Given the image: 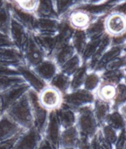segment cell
<instances>
[{
    "label": "cell",
    "mask_w": 126,
    "mask_h": 149,
    "mask_svg": "<svg viewBox=\"0 0 126 149\" xmlns=\"http://www.w3.org/2000/svg\"><path fill=\"white\" fill-rule=\"evenodd\" d=\"M5 113L22 129H28L33 127V117L28 92Z\"/></svg>",
    "instance_id": "obj_1"
},
{
    "label": "cell",
    "mask_w": 126,
    "mask_h": 149,
    "mask_svg": "<svg viewBox=\"0 0 126 149\" xmlns=\"http://www.w3.org/2000/svg\"><path fill=\"white\" fill-rule=\"evenodd\" d=\"M77 121L75 126L78 130L80 136L93 138L99 131L96 118L93 111V105H88L79 109L76 111Z\"/></svg>",
    "instance_id": "obj_2"
},
{
    "label": "cell",
    "mask_w": 126,
    "mask_h": 149,
    "mask_svg": "<svg viewBox=\"0 0 126 149\" xmlns=\"http://www.w3.org/2000/svg\"><path fill=\"white\" fill-rule=\"evenodd\" d=\"M97 17L99 16H94L84 8L74 7L61 18L66 19L73 30H86Z\"/></svg>",
    "instance_id": "obj_3"
},
{
    "label": "cell",
    "mask_w": 126,
    "mask_h": 149,
    "mask_svg": "<svg viewBox=\"0 0 126 149\" xmlns=\"http://www.w3.org/2000/svg\"><path fill=\"white\" fill-rule=\"evenodd\" d=\"M95 100L94 92H88L84 88L70 91L63 95V104L77 111L79 109L88 105H93Z\"/></svg>",
    "instance_id": "obj_4"
},
{
    "label": "cell",
    "mask_w": 126,
    "mask_h": 149,
    "mask_svg": "<svg viewBox=\"0 0 126 149\" xmlns=\"http://www.w3.org/2000/svg\"><path fill=\"white\" fill-rule=\"evenodd\" d=\"M33 117V127L43 136L49 112L45 109L38 101V94L32 89L28 92Z\"/></svg>",
    "instance_id": "obj_5"
},
{
    "label": "cell",
    "mask_w": 126,
    "mask_h": 149,
    "mask_svg": "<svg viewBox=\"0 0 126 149\" xmlns=\"http://www.w3.org/2000/svg\"><path fill=\"white\" fill-rule=\"evenodd\" d=\"M38 101L49 112L56 111L63 104V95L50 85H47L38 93Z\"/></svg>",
    "instance_id": "obj_6"
},
{
    "label": "cell",
    "mask_w": 126,
    "mask_h": 149,
    "mask_svg": "<svg viewBox=\"0 0 126 149\" xmlns=\"http://www.w3.org/2000/svg\"><path fill=\"white\" fill-rule=\"evenodd\" d=\"M106 33L111 38H118L126 33V16L118 12L110 11L104 20Z\"/></svg>",
    "instance_id": "obj_7"
},
{
    "label": "cell",
    "mask_w": 126,
    "mask_h": 149,
    "mask_svg": "<svg viewBox=\"0 0 126 149\" xmlns=\"http://www.w3.org/2000/svg\"><path fill=\"white\" fill-rule=\"evenodd\" d=\"M30 89V86L24 82L16 84L0 92V103L3 112L5 113L12 105L26 95Z\"/></svg>",
    "instance_id": "obj_8"
},
{
    "label": "cell",
    "mask_w": 126,
    "mask_h": 149,
    "mask_svg": "<svg viewBox=\"0 0 126 149\" xmlns=\"http://www.w3.org/2000/svg\"><path fill=\"white\" fill-rule=\"evenodd\" d=\"M63 129L57 116L56 111H50L46 124L43 137L55 149H60V139Z\"/></svg>",
    "instance_id": "obj_9"
},
{
    "label": "cell",
    "mask_w": 126,
    "mask_h": 149,
    "mask_svg": "<svg viewBox=\"0 0 126 149\" xmlns=\"http://www.w3.org/2000/svg\"><path fill=\"white\" fill-rule=\"evenodd\" d=\"M32 33H31L28 29L22 25L18 21L13 18L11 19L9 36L14 47L19 49L22 53L30 40Z\"/></svg>",
    "instance_id": "obj_10"
},
{
    "label": "cell",
    "mask_w": 126,
    "mask_h": 149,
    "mask_svg": "<svg viewBox=\"0 0 126 149\" xmlns=\"http://www.w3.org/2000/svg\"><path fill=\"white\" fill-rule=\"evenodd\" d=\"M22 56L24 64L32 68L38 65V63H41L44 58H47L44 51L41 49L33 38V33L22 52Z\"/></svg>",
    "instance_id": "obj_11"
},
{
    "label": "cell",
    "mask_w": 126,
    "mask_h": 149,
    "mask_svg": "<svg viewBox=\"0 0 126 149\" xmlns=\"http://www.w3.org/2000/svg\"><path fill=\"white\" fill-rule=\"evenodd\" d=\"M43 136L34 128L24 129L21 132L13 149H37Z\"/></svg>",
    "instance_id": "obj_12"
},
{
    "label": "cell",
    "mask_w": 126,
    "mask_h": 149,
    "mask_svg": "<svg viewBox=\"0 0 126 149\" xmlns=\"http://www.w3.org/2000/svg\"><path fill=\"white\" fill-rule=\"evenodd\" d=\"M18 70H19V75L30 86V89L36 92L37 94L42 90L47 85H48L38 76L35 70L32 67L25 65L24 63L19 64Z\"/></svg>",
    "instance_id": "obj_13"
},
{
    "label": "cell",
    "mask_w": 126,
    "mask_h": 149,
    "mask_svg": "<svg viewBox=\"0 0 126 149\" xmlns=\"http://www.w3.org/2000/svg\"><path fill=\"white\" fill-rule=\"evenodd\" d=\"M23 130L5 113L0 117V143L15 137Z\"/></svg>",
    "instance_id": "obj_14"
},
{
    "label": "cell",
    "mask_w": 126,
    "mask_h": 149,
    "mask_svg": "<svg viewBox=\"0 0 126 149\" xmlns=\"http://www.w3.org/2000/svg\"><path fill=\"white\" fill-rule=\"evenodd\" d=\"M38 76L47 84L59 72V68L54 60L51 58H46L38 65L33 67Z\"/></svg>",
    "instance_id": "obj_15"
},
{
    "label": "cell",
    "mask_w": 126,
    "mask_h": 149,
    "mask_svg": "<svg viewBox=\"0 0 126 149\" xmlns=\"http://www.w3.org/2000/svg\"><path fill=\"white\" fill-rule=\"evenodd\" d=\"M60 23V19L38 17L37 16L33 33L55 36L58 32Z\"/></svg>",
    "instance_id": "obj_16"
},
{
    "label": "cell",
    "mask_w": 126,
    "mask_h": 149,
    "mask_svg": "<svg viewBox=\"0 0 126 149\" xmlns=\"http://www.w3.org/2000/svg\"><path fill=\"white\" fill-rule=\"evenodd\" d=\"M8 6L10 8L11 16L19 23L24 25L27 29H28L31 33H34L35 29L36 22L37 19V16L34 13L26 12L20 8H17L12 4L8 3Z\"/></svg>",
    "instance_id": "obj_17"
},
{
    "label": "cell",
    "mask_w": 126,
    "mask_h": 149,
    "mask_svg": "<svg viewBox=\"0 0 126 149\" xmlns=\"http://www.w3.org/2000/svg\"><path fill=\"white\" fill-rule=\"evenodd\" d=\"M124 53V45H112L106 51L102 57L96 63L93 71L100 73L104 70L105 67L110 61Z\"/></svg>",
    "instance_id": "obj_18"
},
{
    "label": "cell",
    "mask_w": 126,
    "mask_h": 149,
    "mask_svg": "<svg viewBox=\"0 0 126 149\" xmlns=\"http://www.w3.org/2000/svg\"><path fill=\"white\" fill-rule=\"evenodd\" d=\"M79 140L80 134L75 125L63 129L60 139V148L77 149Z\"/></svg>",
    "instance_id": "obj_19"
},
{
    "label": "cell",
    "mask_w": 126,
    "mask_h": 149,
    "mask_svg": "<svg viewBox=\"0 0 126 149\" xmlns=\"http://www.w3.org/2000/svg\"><path fill=\"white\" fill-rule=\"evenodd\" d=\"M33 38L44 51L47 58H52L56 48V35H41L33 33Z\"/></svg>",
    "instance_id": "obj_20"
},
{
    "label": "cell",
    "mask_w": 126,
    "mask_h": 149,
    "mask_svg": "<svg viewBox=\"0 0 126 149\" xmlns=\"http://www.w3.org/2000/svg\"><path fill=\"white\" fill-rule=\"evenodd\" d=\"M56 114L62 129H67L74 126L77 121V113L72 109L62 104L60 108L56 110Z\"/></svg>",
    "instance_id": "obj_21"
},
{
    "label": "cell",
    "mask_w": 126,
    "mask_h": 149,
    "mask_svg": "<svg viewBox=\"0 0 126 149\" xmlns=\"http://www.w3.org/2000/svg\"><path fill=\"white\" fill-rule=\"evenodd\" d=\"M111 106V103H107L95 97V100L93 103V111L100 129L105 125L108 114L112 110Z\"/></svg>",
    "instance_id": "obj_22"
},
{
    "label": "cell",
    "mask_w": 126,
    "mask_h": 149,
    "mask_svg": "<svg viewBox=\"0 0 126 149\" xmlns=\"http://www.w3.org/2000/svg\"><path fill=\"white\" fill-rule=\"evenodd\" d=\"M111 41L112 38L107 33H105L102 37V39L101 41L99 47H98L97 49L96 50L94 56H92L89 61L87 63L88 65V71H93L94 68H95L96 63H97L98 61L100 60L102 56L104 54L106 51L111 46Z\"/></svg>",
    "instance_id": "obj_23"
},
{
    "label": "cell",
    "mask_w": 126,
    "mask_h": 149,
    "mask_svg": "<svg viewBox=\"0 0 126 149\" xmlns=\"http://www.w3.org/2000/svg\"><path fill=\"white\" fill-rule=\"evenodd\" d=\"M116 93V86L109 83L101 81L100 86L95 91V97L107 103L113 102Z\"/></svg>",
    "instance_id": "obj_24"
},
{
    "label": "cell",
    "mask_w": 126,
    "mask_h": 149,
    "mask_svg": "<svg viewBox=\"0 0 126 149\" xmlns=\"http://www.w3.org/2000/svg\"><path fill=\"white\" fill-rule=\"evenodd\" d=\"M36 15L38 17L59 19L55 9L54 0H38Z\"/></svg>",
    "instance_id": "obj_25"
},
{
    "label": "cell",
    "mask_w": 126,
    "mask_h": 149,
    "mask_svg": "<svg viewBox=\"0 0 126 149\" xmlns=\"http://www.w3.org/2000/svg\"><path fill=\"white\" fill-rule=\"evenodd\" d=\"M0 61L21 64L24 63L22 53L16 47L0 48Z\"/></svg>",
    "instance_id": "obj_26"
},
{
    "label": "cell",
    "mask_w": 126,
    "mask_h": 149,
    "mask_svg": "<svg viewBox=\"0 0 126 149\" xmlns=\"http://www.w3.org/2000/svg\"><path fill=\"white\" fill-rule=\"evenodd\" d=\"M106 15L101 16L97 18L93 22L91 23L88 28L85 30L86 34L88 40L98 38L106 33L104 20Z\"/></svg>",
    "instance_id": "obj_27"
},
{
    "label": "cell",
    "mask_w": 126,
    "mask_h": 149,
    "mask_svg": "<svg viewBox=\"0 0 126 149\" xmlns=\"http://www.w3.org/2000/svg\"><path fill=\"white\" fill-rule=\"evenodd\" d=\"M70 84L71 78L59 71L49 82V85L53 86L64 95L70 91Z\"/></svg>",
    "instance_id": "obj_28"
},
{
    "label": "cell",
    "mask_w": 126,
    "mask_h": 149,
    "mask_svg": "<svg viewBox=\"0 0 126 149\" xmlns=\"http://www.w3.org/2000/svg\"><path fill=\"white\" fill-rule=\"evenodd\" d=\"M75 54L76 52L74 47L71 44H70V45H66V46L55 51L51 58L53 59L58 68H60L62 65H63L67 61L70 60Z\"/></svg>",
    "instance_id": "obj_29"
},
{
    "label": "cell",
    "mask_w": 126,
    "mask_h": 149,
    "mask_svg": "<svg viewBox=\"0 0 126 149\" xmlns=\"http://www.w3.org/2000/svg\"><path fill=\"white\" fill-rule=\"evenodd\" d=\"M105 124L111 126L118 132L126 128L124 116L120 110H111L108 114Z\"/></svg>",
    "instance_id": "obj_30"
},
{
    "label": "cell",
    "mask_w": 126,
    "mask_h": 149,
    "mask_svg": "<svg viewBox=\"0 0 126 149\" xmlns=\"http://www.w3.org/2000/svg\"><path fill=\"white\" fill-rule=\"evenodd\" d=\"M125 73L126 72L125 69H121V70H104L100 73V74L101 81L109 83L117 86V84L123 82Z\"/></svg>",
    "instance_id": "obj_31"
},
{
    "label": "cell",
    "mask_w": 126,
    "mask_h": 149,
    "mask_svg": "<svg viewBox=\"0 0 126 149\" xmlns=\"http://www.w3.org/2000/svg\"><path fill=\"white\" fill-rule=\"evenodd\" d=\"M88 68L87 63H83L72 76L71 77V84H70V91L83 88L84 81L88 72Z\"/></svg>",
    "instance_id": "obj_32"
},
{
    "label": "cell",
    "mask_w": 126,
    "mask_h": 149,
    "mask_svg": "<svg viewBox=\"0 0 126 149\" xmlns=\"http://www.w3.org/2000/svg\"><path fill=\"white\" fill-rule=\"evenodd\" d=\"M88 41L85 30H74L71 40V45L74 47L76 53L80 56L82 55Z\"/></svg>",
    "instance_id": "obj_33"
},
{
    "label": "cell",
    "mask_w": 126,
    "mask_h": 149,
    "mask_svg": "<svg viewBox=\"0 0 126 149\" xmlns=\"http://www.w3.org/2000/svg\"><path fill=\"white\" fill-rule=\"evenodd\" d=\"M83 61L81 57L76 53L72 58L59 68V71L71 78L75 72L82 66Z\"/></svg>",
    "instance_id": "obj_34"
},
{
    "label": "cell",
    "mask_w": 126,
    "mask_h": 149,
    "mask_svg": "<svg viewBox=\"0 0 126 149\" xmlns=\"http://www.w3.org/2000/svg\"><path fill=\"white\" fill-rule=\"evenodd\" d=\"M102 37H103V36L98 37V38L88 40L86 45L85 49H84V52L81 56L83 63H87L89 61L90 59L92 58V56H94L96 50L97 49L101 41H102Z\"/></svg>",
    "instance_id": "obj_35"
},
{
    "label": "cell",
    "mask_w": 126,
    "mask_h": 149,
    "mask_svg": "<svg viewBox=\"0 0 126 149\" xmlns=\"http://www.w3.org/2000/svg\"><path fill=\"white\" fill-rule=\"evenodd\" d=\"M126 104V86L124 82H121L116 86V93L113 102L112 110H120L122 106Z\"/></svg>",
    "instance_id": "obj_36"
},
{
    "label": "cell",
    "mask_w": 126,
    "mask_h": 149,
    "mask_svg": "<svg viewBox=\"0 0 126 149\" xmlns=\"http://www.w3.org/2000/svg\"><path fill=\"white\" fill-rule=\"evenodd\" d=\"M100 83L101 78L100 73L95 71H89L86 74L83 88L88 92L95 93Z\"/></svg>",
    "instance_id": "obj_37"
},
{
    "label": "cell",
    "mask_w": 126,
    "mask_h": 149,
    "mask_svg": "<svg viewBox=\"0 0 126 149\" xmlns=\"http://www.w3.org/2000/svg\"><path fill=\"white\" fill-rule=\"evenodd\" d=\"M11 19H12V16L10 11L9 6L7 2L0 9V31L9 35Z\"/></svg>",
    "instance_id": "obj_38"
},
{
    "label": "cell",
    "mask_w": 126,
    "mask_h": 149,
    "mask_svg": "<svg viewBox=\"0 0 126 149\" xmlns=\"http://www.w3.org/2000/svg\"><path fill=\"white\" fill-rule=\"evenodd\" d=\"M54 2L56 12L60 19L74 8L77 0H54Z\"/></svg>",
    "instance_id": "obj_39"
},
{
    "label": "cell",
    "mask_w": 126,
    "mask_h": 149,
    "mask_svg": "<svg viewBox=\"0 0 126 149\" xmlns=\"http://www.w3.org/2000/svg\"><path fill=\"white\" fill-rule=\"evenodd\" d=\"M24 82V80L22 79L21 76L0 75V92L4 90H6L11 86H15L16 84Z\"/></svg>",
    "instance_id": "obj_40"
},
{
    "label": "cell",
    "mask_w": 126,
    "mask_h": 149,
    "mask_svg": "<svg viewBox=\"0 0 126 149\" xmlns=\"http://www.w3.org/2000/svg\"><path fill=\"white\" fill-rule=\"evenodd\" d=\"M16 63L0 61V75L7 76H20Z\"/></svg>",
    "instance_id": "obj_41"
},
{
    "label": "cell",
    "mask_w": 126,
    "mask_h": 149,
    "mask_svg": "<svg viewBox=\"0 0 126 149\" xmlns=\"http://www.w3.org/2000/svg\"><path fill=\"white\" fill-rule=\"evenodd\" d=\"M100 129L102 132L103 137L108 142H109L113 146H114V144H115L117 140V138H118L119 132H117L115 129H113L111 126H109V125H106V124L102 125Z\"/></svg>",
    "instance_id": "obj_42"
},
{
    "label": "cell",
    "mask_w": 126,
    "mask_h": 149,
    "mask_svg": "<svg viewBox=\"0 0 126 149\" xmlns=\"http://www.w3.org/2000/svg\"><path fill=\"white\" fill-rule=\"evenodd\" d=\"M126 67V56L123 53L109 62L105 67L104 70H115L125 69ZM103 70V71H104Z\"/></svg>",
    "instance_id": "obj_43"
},
{
    "label": "cell",
    "mask_w": 126,
    "mask_h": 149,
    "mask_svg": "<svg viewBox=\"0 0 126 149\" xmlns=\"http://www.w3.org/2000/svg\"><path fill=\"white\" fill-rule=\"evenodd\" d=\"M113 146L114 149H126V128L119 132L118 138Z\"/></svg>",
    "instance_id": "obj_44"
},
{
    "label": "cell",
    "mask_w": 126,
    "mask_h": 149,
    "mask_svg": "<svg viewBox=\"0 0 126 149\" xmlns=\"http://www.w3.org/2000/svg\"><path fill=\"white\" fill-rule=\"evenodd\" d=\"M97 136L98 142H99L100 149H114V146H113L111 143L108 142L107 140L103 137L100 129H99V131H98L97 133Z\"/></svg>",
    "instance_id": "obj_45"
},
{
    "label": "cell",
    "mask_w": 126,
    "mask_h": 149,
    "mask_svg": "<svg viewBox=\"0 0 126 149\" xmlns=\"http://www.w3.org/2000/svg\"><path fill=\"white\" fill-rule=\"evenodd\" d=\"M12 47H14L9 35L4 33L0 31V48Z\"/></svg>",
    "instance_id": "obj_46"
},
{
    "label": "cell",
    "mask_w": 126,
    "mask_h": 149,
    "mask_svg": "<svg viewBox=\"0 0 126 149\" xmlns=\"http://www.w3.org/2000/svg\"><path fill=\"white\" fill-rule=\"evenodd\" d=\"M91 140V139L87 136H80V140L77 144V149H90Z\"/></svg>",
    "instance_id": "obj_47"
},
{
    "label": "cell",
    "mask_w": 126,
    "mask_h": 149,
    "mask_svg": "<svg viewBox=\"0 0 126 149\" xmlns=\"http://www.w3.org/2000/svg\"><path fill=\"white\" fill-rule=\"evenodd\" d=\"M19 134H18L17 136H15V137L12 138L10 140L0 143V149H13V146H14L15 145V143H16V140H17V138Z\"/></svg>",
    "instance_id": "obj_48"
},
{
    "label": "cell",
    "mask_w": 126,
    "mask_h": 149,
    "mask_svg": "<svg viewBox=\"0 0 126 149\" xmlns=\"http://www.w3.org/2000/svg\"><path fill=\"white\" fill-rule=\"evenodd\" d=\"M111 11L118 12V13H123L126 16V2H122V3L116 5L112 8Z\"/></svg>",
    "instance_id": "obj_49"
},
{
    "label": "cell",
    "mask_w": 126,
    "mask_h": 149,
    "mask_svg": "<svg viewBox=\"0 0 126 149\" xmlns=\"http://www.w3.org/2000/svg\"><path fill=\"white\" fill-rule=\"evenodd\" d=\"M37 149H55V148L50 144V143H49V142L47 141V140L43 137L42 140L41 141V143H40L39 146H38V148Z\"/></svg>",
    "instance_id": "obj_50"
},
{
    "label": "cell",
    "mask_w": 126,
    "mask_h": 149,
    "mask_svg": "<svg viewBox=\"0 0 126 149\" xmlns=\"http://www.w3.org/2000/svg\"><path fill=\"white\" fill-rule=\"evenodd\" d=\"M90 149H100L97 134L93 138H91V144H90Z\"/></svg>",
    "instance_id": "obj_51"
},
{
    "label": "cell",
    "mask_w": 126,
    "mask_h": 149,
    "mask_svg": "<svg viewBox=\"0 0 126 149\" xmlns=\"http://www.w3.org/2000/svg\"><path fill=\"white\" fill-rule=\"evenodd\" d=\"M124 2H126V0H107L105 3L109 4V5H112L113 7L114 5H118V4H120Z\"/></svg>",
    "instance_id": "obj_52"
},
{
    "label": "cell",
    "mask_w": 126,
    "mask_h": 149,
    "mask_svg": "<svg viewBox=\"0 0 126 149\" xmlns=\"http://www.w3.org/2000/svg\"><path fill=\"white\" fill-rule=\"evenodd\" d=\"M107 0H88L86 3L90 5H100L105 3Z\"/></svg>",
    "instance_id": "obj_53"
},
{
    "label": "cell",
    "mask_w": 126,
    "mask_h": 149,
    "mask_svg": "<svg viewBox=\"0 0 126 149\" xmlns=\"http://www.w3.org/2000/svg\"><path fill=\"white\" fill-rule=\"evenodd\" d=\"M120 111H121V113L123 114V115L124 116L125 120V123H126V110H125V106H122L121 108H120Z\"/></svg>",
    "instance_id": "obj_54"
},
{
    "label": "cell",
    "mask_w": 126,
    "mask_h": 149,
    "mask_svg": "<svg viewBox=\"0 0 126 149\" xmlns=\"http://www.w3.org/2000/svg\"><path fill=\"white\" fill-rule=\"evenodd\" d=\"M87 1L88 0H77V2H76V5L74 6L77 5H81V4H84V3H86Z\"/></svg>",
    "instance_id": "obj_55"
},
{
    "label": "cell",
    "mask_w": 126,
    "mask_h": 149,
    "mask_svg": "<svg viewBox=\"0 0 126 149\" xmlns=\"http://www.w3.org/2000/svg\"><path fill=\"white\" fill-rule=\"evenodd\" d=\"M7 3L6 0H0V9Z\"/></svg>",
    "instance_id": "obj_56"
},
{
    "label": "cell",
    "mask_w": 126,
    "mask_h": 149,
    "mask_svg": "<svg viewBox=\"0 0 126 149\" xmlns=\"http://www.w3.org/2000/svg\"><path fill=\"white\" fill-rule=\"evenodd\" d=\"M2 114H4V112H3V110H2V105H1V103H0V117L2 115Z\"/></svg>",
    "instance_id": "obj_57"
},
{
    "label": "cell",
    "mask_w": 126,
    "mask_h": 149,
    "mask_svg": "<svg viewBox=\"0 0 126 149\" xmlns=\"http://www.w3.org/2000/svg\"><path fill=\"white\" fill-rule=\"evenodd\" d=\"M123 82H124L125 85V86H126V73H125V75L124 80H123Z\"/></svg>",
    "instance_id": "obj_58"
},
{
    "label": "cell",
    "mask_w": 126,
    "mask_h": 149,
    "mask_svg": "<svg viewBox=\"0 0 126 149\" xmlns=\"http://www.w3.org/2000/svg\"><path fill=\"white\" fill-rule=\"evenodd\" d=\"M124 52H126V41L124 44Z\"/></svg>",
    "instance_id": "obj_59"
},
{
    "label": "cell",
    "mask_w": 126,
    "mask_h": 149,
    "mask_svg": "<svg viewBox=\"0 0 126 149\" xmlns=\"http://www.w3.org/2000/svg\"><path fill=\"white\" fill-rule=\"evenodd\" d=\"M60 149H72V148H60Z\"/></svg>",
    "instance_id": "obj_60"
},
{
    "label": "cell",
    "mask_w": 126,
    "mask_h": 149,
    "mask_svg": "<svg viewBox=\"0 0 126 149\" xmlns=\"http://www.w3.org/2000/svg\"><path fill=\"white\" fill-rule=\"evenodd\" d=\"M125 110H126V104L125 105Z\"/></svg>",
    "instance_id": "obj_61"
},
{
    "label": "cell",
    "mask_w": 126,
    "mask_h": 149,
    "mask_svg": "<svg viewBox=\"0 0 126 149\" xmlns=\"http://www.w3.org/2000/svg\"><path fill=\"white\" fill-rule=\"evenodd\" d=\"M124 54L125 55V56H126V52H124Z\"/></svg>",
    "instance_id": "obj_62"
},
{
    "label": "cell",
    "mask_w": 126,
    "mask_h": 149,
    "mask_svg": "<svg viewBox=\"0 0 126 149\" xmlns=\"http://www.w3.org/2000/svg\"><path fill=\"white\" fill-rule=\"evenodd\" d=\"M125 72H126V67H125Z\"/></svg>",
    "instance_id": "obj_63"
}]
</instances>
